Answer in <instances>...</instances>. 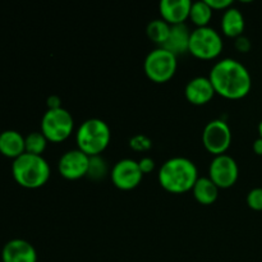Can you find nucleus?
Instances as JSON below:
<instances>
[{"label":"nucleus","instance_id":"obj_1","mask_svg":"<svg viewBox=\"0 0 262 262\" xmlns=\"http://www.w3.org/2000/svg\"><path fill=\"white\" fill-rule=\"evenodd\" d=\"M209 78L215 92L227 99H242L250 92L252 86L248 69L233 58L216 61L210 71Z\"/></svg>","mask_w":262,"mask_h":262},{"label":"nucleus","instance_id":"obj_2","mask_svg":"<svg viewBox=\"0 0 262 262\" xmlns=\"http://www.w3.org/2000/svg\"><path fill=\"white\" fill-rule=\"evenodd\" d=\"M158 178L164 189L173 193H183L193 188L199 179V170L196 164L188 158L176 156L161 165Z\"/></svg>","mask_w":262,"mask_h":262},{"label":"nucleus","instance_id":"obj_3","mask_svg":"<svg viewBox=\"0 0 262 262\" xmlns=\"http://www.w3.org/2000/svg\"><path fill=\"white\" fill-rule=\"evenodd\" d=\"M12 173L15 182L25 188H38L50 178V165L41 155L25 152L14 159Z\"/></svg>","mask_w":262,"mask_h":262},{"label":"nucleus","instance_id":"obj_4","mask_svg":"<svg viewBox=\"0 0 262 262\" xmlns=\"http://www.w3.org/2000/svg\"><path fill=\"white\" fill-rule=\"evenodd\" d=\"M112 138L110 127L99 118L84 120L76 135L77 146L89 156L100 155L107 147Z\"/></svg>","mask_w":262,"mask_h":262},{"label":"nucleus","instance_id":"obj_5","mask_svg":"<svg viewBox=\"0 0 262 262\" xmlns=\"http://www.w3.org/2000/svg\"><path fill=\"white\" fill-rule=\"evenodd\" d=\"M177 55L164 48H156L146 55L143 61L145 73L151 81L164 83L174 76L177 71Z\"/></svg>","mask_w":262,"mask_h":262},{"label":"nucleus","instance_id":"obj_6","mask_svg":"<svg viewBox=\"0 0 262 262\" xmlns=\"http://www.w3.org/2000/svg\"><path fill=\"white\" fill-rule=\"evenodd\" d=\"M73 117L64 107L48 109L41 119V132L51 142H61L67 140L73 132Z\"/></svg>","mask_w":262,"mask_h":262},{"label":"nucleus","instance_id":"obj_7","mask_svg":"<svg viewBox=\"0 0 262 262\" xmlns=\"http://www.w3.org/2000/svg\"><path fill=\"white\" fill-rule=\"evenodd\" d=\"M223 38L214 28L205 26L191 32L188 51L200 59H214L222 53Z\"/></svg>","mask_w":262,"mask_h":262},{"label":"nucleus","instance_id":"obj_8","mask_svg":"<svg viewBox=\"0 0 262 262\" xmlns=\"http://www.w3.org/2000/svg\"><path fill=\"white\" fill-rule=\"evenodd\" d=\"M202 142L206 150L215 156L225 154L232 142V130L229 124L223 119L210 120L204 128Z\"/></svg>","mask_w":262,"mask_h":262},{"label":"nucleus","instance_id":"obj_9","mask_svg":"<svg viewBox=\"0 0 262 262\" xmlns=\"http://www.w3.org/2000/svg\"><path fill=\"white\" fill-rule=\"evenodd\" d=\"M239 176L238 164L227 154L214 156L209 166V178L219 188H229L234 186Z\"/></svg>","mask_w":262,"mask_h":262},{"label":"nucleus","instance_id":"obj_10","mask_svg":"<svg viewBox=\"0 0 262 262\" xmlns=\"http://www.w3.org/2000/svg\"><path fill=\"white\" fill-rule=\"evenodd\" d=\"M143 173L138 161L133 159H122L112 169V181L119 189H133L141 183Z\"/></svg>","mask_w":262,"mask_h":262},{"label":"nucleus","instance_id":"obj_11","mask_svg":"<svg viewBox=\"0 0 262 262\" xmlns=\"http://www.w3.org/2000/svg\"><path fill=\"white\" fill-rule=\"evenodd\" d=\"M89 165L90 156L79 148H76V150L67 151L61 155V158L59 159L58 169L64 178L76 181L87 176Z\"/></svg>","mask_w":262,"mask_h":262},{"label":"nucleus","instance_id":"obj_12","mask_svg":"<svg viewBox=\"0 0 262 262\" xmlns=\"http://www.w3.org/2000/svg\"><path fill=\"white\" fill-rule=\"evenodd\" d=\"M2 260L3 262H37V253L30 242L14 238L3 247Z\"/></svg>","mask_w":262,"mask_h":262},{"label":"nucleus","instance_id":"obj_13","mask_svg":"<svg viewBox=\"0 0 262 262\" xmlns=\"http://www.w3.org/2000/svg\"><path fill=\"white\" fill-rule=\"evenodd\" d=\"M187 100L193 105H204L209 102L216 94L209 77L199 76L192 78L184 90Z\"/></svg>","mask_w":262,"mask_h":262},{"label":"nucleus","instance_id":"obj_14","mask_svg":"<svg viewBox=\"0 0 262 262\" xmlns=\"http://www.w3.org/2000/svg\"><path fill=\"white\" fill-rule=\"evenodd\" d=\"M191 7V0H161L159 10L163 19L170 26H174L184 23L189 17Z\"/></svg>","mask_w":262,"mask_h":262},{"label":"nucleus","instance_id":"obj_15","mask_svg":"<svg viewBox=\"0 0 262 262\" xmlns=\"http://www.w3.org/2000/svg\"><path fill=\"white\" fill-rule=\"evenodd\" d=\"M191 32L189 28L184 23L182 25L171 26L170 33L166 38L165 43L161 48L166 49L168 51L173 53L174 55H179L189 49V38H191Z\"/></svg>","mask_w":262,"mask_h":262},{"label":"nucleus","instance_id":"obj_16","mask_svg":"<svg viewBox=\"0 0 262 262\" xmlns=\"http://www.w3.org/2000/svg\"><path fill=\"white\" fill-rule=\"evenodd\" d=\"M0 152L7 158L17 159L26 152L25 137L19 132L13 129L0 133Z\"/></svg>","mask_w":262,"mask_h":262},{"label":"nucleus","instance_id":"obj_17","mask_svg":"<svg viewBox=\"0 0 262 262\" xmlns=\"http://www.w3.org/2000/svg\"><path fill=\"white\" fill-rule=\"evenodd\" d=\"M245 17L238 8L230 7L225 9L222 17V31L228 37H235L242 36L245 31Z\"/></svg>","mask_w":262,"mask_h":262},{"label":"nucleus","instance_id":"obj_18","mask_svg":"<svg viewBox=\"0 0 262 262\" xmlns=\"http://www.w3.org/2000/svg\"><path fill=\"white\" fill-rule=\"evenodd\" d=\"M192 191H193L194 199L202 205L214 204L216 201L217 196H219V187L209 177L197 179Z\"/></svg>","mask_w":262,"mask_h":262},{"label":"nucleus","instance_id":"obj_19","mask_svg":"<svg viewBox=\"0 0 262 262\" xmlns=\"http://www.w3.org/2000/svg\"><path fill=\"white\" fill-rule=\"evenodd\" d=\"M170 28L171 26L168 22H165L163 18H158V19H154L148 23L146 32H147V36L151 41L163 46L168 38L169 33H170Z\"/></svg>","mask_w":262,"mask_h":262},{"label":"nucleus","instance_id":"obj_20","mask_svg":"<svg viewBox=\"0 0 262 262\" xmlns=\"http://www.w3.org/2000/svg\"><path fill=\"white\" fill-rule=\"evenodd\" d=\"M212 17V9L206 0H197L192 3L189 18L197 27H205L210 22Z\"/></svg>","mask_w":262,"mask_h":262},{"label":"nucleus","instance_id":"obj_21","mask_svg":"<svg viewBox=\"0 0 262 262\" xmlns=\"http://www.w3.org/2000/svg\"><path fill=\"white\" fill-rule=\"evenodd\" d=\"M48 145V138L43 136L42 132H31L25 137L26 152L33 154V155H41L45 151Z\"/></svg>","mask_w":262,"mask_h":262},{"label":"nucleus","instance_id":"obj_22","mask_svg":"<svg viewBox=\"0 0 262 262\" xmlns=\"http://www.w3.org/2000/svg\"><path fill=\"white\" fill-rule=\"evenodd\" d=\"M107 174V164L100 155L90 156V165L87 177L92 181L102 179Z\"/></svg>","mask_w":262,"mask_h":262},{"label":"nucleus","instance_id":"obj_23","mask_svg":"<svg viewBox=\"0 0 262 262\" xmlns=\"http://www.w3.org/2000/svg\"><path fill=\"white\" fill-rule=\"evenodd\" d=\"M247 205L252 210L262 211V187H256L248 192Z\"/></svg>","mask_w":262,"mask_h":262},{"label":"nucleus","instance_id":"obj_24","mask_svg":"<svg viewBox=\"0 0 262 262\" xmlns=\"http://www.w3.org/2000/svg\"><path fill=\"white\" fill-rule=\"evenodd\" d=\"M129 145L130 147L136 151H147L148 148L151 147V145H152V142H151L150 138L146 137V136L137 135L135 136V137L130 138Z\"/></svg>","mask_w":262,"mask_h":262},{"label":"nucleus","instance_id":"obj_25","mask_svg":"<svg viewBox=\"0 0 262 262\" xmlns=\"http://www.w3.org/2000/svg\"><path fill=\"white\" fill-rule=\"evenodd\" d=\"M235 49H237L238 51H241V53H247V51H250L251 49V41L250 38L246 37V36H238L237 38H235Z\"/></svg>","mask_w":262,"mask_h":262},{"label":"nucleus","instance_id":"obj_26","mask_svg":"<svg viewBox=\"0 0 262 262\" xmlns=\"http://www.w3.org/2000/svg\"><path fill=\"white\" fill-rule=\"evenodd\" d=\"M207 4L211 7V9H228L233 5L232 0H206Z\"/></svg>","mask_w":262,"mask_h":262},{"label":"nucleus","instance_id":"obj_27","mask_svg":"<svg viewBox=\"0 0 262 262\" xmlns=\"http://www.w3.org/2000/svg\"><path fill=\"white\" fill-rule=\"evenodd\" d=\"M138 164H140V168H141V170H142L143 174L152 171L154 166H155L154 160L151 158H148V156H145V158L141 159V160L138 161Z\"/></svg>","mask_w":262,"mask_h":262},{"label":"nucleus","instance_id":"obj_28","mask_svg":"<svg viewBox=\"0 0 262 262\" xmlns=\"http://www.w3.org/2000/svg\"><path fill=\"white\" fill-rule=\"evenodd\" d=\"M46 104H48L49 109H59V107H61V100L58 95H51L48 97Z\"/></svg>","mask_w":262,"mask_h":262},{"label":"nucleus","instance_id":"obj_29","mask_svg":"<svg viewBox=\"0 0 262 262\" xmlns=\"http://www.w3.org/2000/svg\"><path fill=\"white\" fill-rule=\"evenodd\" d=\"M253 151H255L257 155H262V138L258 137L257 140H255L253 142Z\"/></svg>","mask_w":262,"mask_h":262},{"label":"nucleus","instance_id":"obj_30","mask_svg":"<svg viewBox=\"0 0 262 262\" xmlns=\"http://www.w3.org/2000/svg\"><path fill=\"white\" fill-rule=\"evenodd\" d=\"M258 133H260V137L262 138V120L260 122V124H258Z\"/></svg>","mask_w":262,"mask_h":262}]
</instances>
